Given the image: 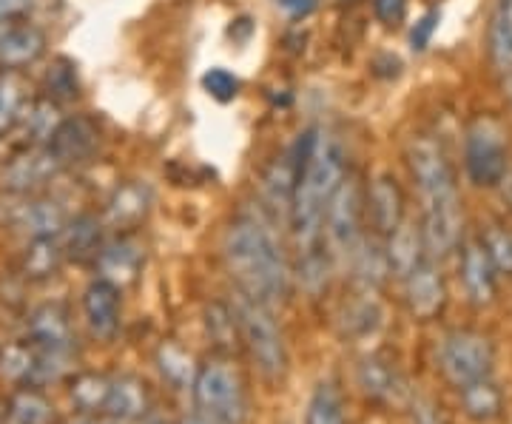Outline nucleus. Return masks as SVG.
Listing matches in <instances>:
<instances>
[{
	"mask_svg": "<svg viewBox=\"0 0 512 424\" xmlns=\"http://www.w3.org/2000/svg\"><path fill=\"white\" fill-rule=\"evenodd\" d=\"M490 66L501 77H512V0H495L490 29H487Z\"/></svg>",
	"mask_w": 512,
	"mask_h": 424,
	"instance_id": "26",
	"label": "nucleus"
},
{
	"mask_svg": "<svg viewBox=\"0 0 512 424\" xmlns=\"http://www.w3.org/2000/svg\"><path fill=\"white\" fill-rule=\"evenodd\" d=\"M404 305L416 322H433L447 308V282L436 259H424L402 279Z\"/></svg>",
	"mask_w": 512,
	"mask_h": 424,
	"instance_id": "12",
	"label": "nucleus"
},
{
	"mask_svg": "<svg viewBox=\"0 0 512 424\" xmlns=\"http://www.w3.org/2000/svg\"><path fill=\"white\" fill-rule=\"evenodd\" d=\"M151 407H154V396L143 376H134V373L111 376L103 416L120 419V422H140Z\"/></svg>",
	"mask_w": 512,
	"mask_h": 424,
	"instance_id": "18",
	"label": "nucleus"
},
{
	"mask_svg": "<svg viewBox=\"0 0 512 424\" xmlns=\"http://www.w3.org/2000/svg\"><path fill=\"white\" fill-rule=\"evenodd\" d=\"M37 365V348L23 339V342H9L0 345V376L18 388H26L32 382V373Z\"/></svg>",
	"mask_w": 512,
	"mask_h": 424,
	"instance_id": "33",
	"label": "nucleus"
},
{
	"mask_svg": "<svg viewBox=\"0 0 512 424\" xmlns=\"http://www.w3.org/2000/svg\"><path fill=\"white\" fill-rule=\"evenodd\" d=\"M63 254L72 262H94L106 245V222L97 214H80L60 231Z\"/></svg>",
	"mask_w": 512,
	"mask_h": 424,
	"instance_id": "20",
	"label": "nucleus"
},
{
	"mask_svg": "<svg viewBox=\"0 0 512 424\" xmlns=\"http://www.w3.org/2000/svg\"><path fill=\"white\" fill-rule=\"evenodd\" d=\"M365 217V185L356 174H350L330 197L325 214V248L333 262H348L353 248L367 234Z\"/></svg>",
	"mask_w": 512,
	"mask_h": 424,
	"instance_id": "7",
	"label": "nucleus"
},
{
	"mask_svg": "<svg viewBox=\"0 0 512 424\" xmlns=\"http://www.w3.org/2000/svg\"><path fill=\"white\" fill-rule=\"evenodd\" d=\"M231 305L239 319L242 351L251 356V362L262 373L265 382H271V385L282 382L288 373V345H285L282 328L276 325L274 308L259 299L239 294V291Z\"/></svg>",
	"mask_w": 512,
	"mask_h": 424,
	"instance_id": "5",
	"label": "nucleus"
},
{
	"mask_svg": "<svg viewBox=\"0 0 512 424\" xmlns=\"http://www.w3.org/2000/svg\"><path fill=\"white\" fill-rule=\"evenodd\" d=\"M46 46V32L35 23L20 20L6 26L0 32V72H26L46 55Z\"/></svg>",
	"mask_w": 512,
	"mask_h": 424,
	"instance_id": "16",
	"label": "nucleus"
},
{
	"mask_svg": "<svg viewBox=\"0 0 512 424\" xmlns=\"http://www.w3.org/2000/svg\"><path fill=\"white\" fill-rule=\"evenodd\" d=\"M94 424H131V422H120V419H111V416H94Z\"/></svg>",
	"mask_w": 512,
	"mask_h": 424,
	"instance_id": "48",
	"label": "nucleus"
},
{
	"mask_svg": "<svg viewBox=\"0 0 512 424\" xmlns=\"http://www.w3.org/2000/svg\"><path fill=\"white\" fill-rule=\"evenodd\" d=\"M32 100L26 72H0V140L20 129Z\"/></svg>",
	"mask_w": 512,
	"mask_h": 424,
	"instance_id": "23",
	"label": "nucleus"
},
{
	"mask_svg": "<svg viewBox=\"0 0 512 424\" xmlns=\"http://www.w3.org/2000/svg\"><path fill=\"white\" fill-rule=\"evenodd\" d=\"M157 368L163 373L165 382L177 390L191 388L194 373H197V365H194L191 353L183 351L177 342H163L160 345V351H157Z\"/></svg>",
	"mask_w": 512,
	"mask_h": 424,
	"instance_id": "35",
	"label": "nucleus"
},
{
	"mask_svg": "<svg viewBox=\"0 0 512 424\" xmlns=\"http://www.w3.org/2000/svg\"><path fill=\"white\" fill-rule=\"evenodd\" d=\"M296 185H293L291 225L293 242L299 254L325 248V214L330 197L348 177V154L333 131L313 126L302 131L296 146Z\"/></svg>",
	"mask_w": 512,
	"mask_h": 424,
	"instance_id": "1",
	"label": "nucleus"
},
{
	"mask_svg": "<svg viewBox=\"0 0 512 424\" xmlns=\"http://www.w3.org/2000/svg\"><path fill=\"white\" fill-rule=\"evenodd\" d=\"M495 345L487 333L473 328H456L444 333L439 345V368L444 379L456 388H464L476 379L493 373Z\"/></svg>",
	"mask_w": 512,
	"mask_h": 424,
	"instance_id": "8",
	"label": "nucleus"
},
{
	"mask_svg": "<svg viewBox=\"0 0 512 424\" xmlns=\"http://www.w3.org/2000/svg\"><path fill=\"white\" fill-rule=\"evenodd\" d=\"M40 0H0V20L3 23H20L29 20Z\"/></svg>",
	"mask_w": 512,
	"mask_h": 424,
	"instance_id": "43",
	"label": "nucleus"
},
{
	"mask_svg": "<svg viewBox=\"0 0 512 424\" xmlns=\"http://www.w3.org/2000/svg\"><path fill=\"white\" fill-rule=\"evenodd\" d=\"M60 424H94V419L92 416H80V413H77L74 419H69V422H60Z\"/></svg>",
	"mask_w": 512,
	"mask_h": 424,
	"instance_id": "47",
	"label": "nucleus"
},
{
	"mask_svg": "<svg viewBox=\"0 0 512 424\" xmlns=\"http://www.w3.org/2000/svg\"><path fill=\"white\" fill-rule=\"evenodd\" d=\"M197 419L205 424H245L248 419V388L234 359L214 353L197 365L191 382Z\"/></svg>",
	"mask_w": 512,
	"mask_h": 424,
	"instance_id": "4",
	"label": "nucleus"
},
{
	"mask_svg": "<svg viewBox=\"0 0 512 424\" xmlns=\"http://www.w3.org/2000/svg\"><path fill=\"white\" fill-rule=\"evenodd\" d=\"M63 262H66V254H63L60 237H37V240H29L20 257V274L29 282H43V279L55 277Z\"/></svg>",
	"mask_w": 512,
	"mask_h": 424,
	"instance_id": "29",
	"label": "nucleus"
},
{
	"mask_svg": "<svg viewBox=\"0 0 512 424\" xmlns=\"http://www.w3.org/2000/svg\"><path fill=\"white\" fill-rule=\"evenodd\" d=\"M222 262L239 294L282 305L293 288V268L274 228L254 214H239L222 234Z\"/></svg>",
	"mask_w": 512,
	"mask_h": 424,
	"instance_id": "3",
	"label": "nucleus"
},
{
	"mask_svg": "<svg viewBox=\"0 0 512 424\" xmlns=\"http://www.w3.org/2000/svg\"><path fill=\"white\" fill-rule=\"evenodd\" d=\"M359 388L365 390L367 399H373L379 405H393V402H399V396L404 393V382L399 370L393 368L390 362L373 356V359H365L359 365Z\"/></svg>",
	"mask_w": 512,
	"mask_h": 424,
	"instance_id": "27",
	"label": "nucleus"
},
{
	"mask_svg": "<svg viewBox=\"0 0 512 424\" xmlns=\"http://www.w3.org/2000/svg\"><path fill=\"white\" fill-rule=\"evenodd\" d=\"M111 376L103 373H77L69 382V399H72L74 410L80 416H103L106 410V399H109Z\"/></svg>",
	"mask_w": 512,
	"mask_h": 424,
	"instance_id": "31",
	"label": "nucleus"
},
{
	"mask_svg": "<svg viewBox=\"0 0 512 424\" xmlns=\"http://www.w3.org/2000/svg\"><path fill=\"white\" fill-rule=\"evenodd\" d=\"M410 424H447V419L433 399L416 396L410 399Z\"/></svg>",
	"mask_w": 512,
	"mask_h": 424,
	"instance_id": "42",
	"label": "nucleus"
},
{
	"mask_svg": "<svg viewBox=\"0 0 512 424\" xmlns=\"http://www.w3.org/2000/svg\"><path fill=\"white\" fill-rule=\"evenodd\" d=\"M407 6H410V0H373V15L382 26L396 29L407 18Z\"/></svg>",
	"mask_w": 512,
	"mask_h": 424,
	"instance_id": "40",
	"label": "nucleus"
},
{
	"mask_svg": "<svg viewBox=\"0 0 512 424\" xmlns=\"http://www.w3.org/2000/svg\"><path fill=\"white\" fill-rule=\"evenodd\" d=\"M3 424H55V405L40 388H20L9 399Z\"/></svg>",
	"mask_w": 512,
	"mask_h": 424,
	"instance_id": "32",
	"label": "nucleus"
},
{
	"mask_svg": "<svg viewBox=\"0 0 512 424\" xmlns=\"http://www.w3.org/2000/svg\"><path fill=\"white\" fill-rule=\"evenodd\" d=\"M0 220L12 231L23 234L26 240H37V237H60V231L69 222V214L63 205L57 200H49V197L9 194V205H3Z\"/></svg>",
	"mask_w": 512,
	"mask_h": 424,
	"instance_id": "10",
	"label": "nucleus"
},
{
	"mask_svg": "<svg viewBox=\"0 0 512 424\" xmlns=\"http://www.w3.org/2000/svg\"><path fill=\"white\" fill-rule=\"evenodd\" d=\"M407 168L421 203V237L430 259H447L464 242V208L453 160L433 134H416L407 143Z\"/></svg>",
	"mask_w": 512,
	"mask_h": 424,
	"instance_id": "2",
	"label": "nucleus"
},
{
	"mask_svg": "<svg viewBox=\"0 0 512 424\" xmlns=\"http://www.w3.org/2000/svg\"><path fill=\"white\" fill-rule=\"evenodd\" d=\"M478 240L484 242L487 254L493 259L498 277H512V228L507 225H487Z\"/></svg>",
	"mask_w": 512,
	"mask_h": 424,
	"instance_id": "37",
	"label": "nucleus"
},
{
	"mask_svg": "<svg viewBox=\"0 0 512 424\" xmlns=\"http://www.w3.org/2000/svg\"><path fill=\"white\" fill-rule=\"evenodd\" d=\"M384 248H387V262H390V271L393 277L404 279L410 271H416L424 259H430L427 254V245H424V237H421V225L413 220H404L387 240H384Z\"/></svg>",
	"mask_w": 512,
	"mask_h": 424,
	"instance_id": "22",
	"label": "nucleus"
},
{
	"mask_svg": "<svg viewBox=\"0 0 512 424\" xmlns=\"http://www.w3.org/2000/svg\"><path fill=\"white\" fill-rule=\"evenodd\" d=\"M43 97H49L57 106L72 103L80 97V80H77V69H74L72 60L57 57L52 63V69L46 72V94Z\"/></svg>",
	"mask_w": 512,
	"mask_h": 424,
	"instance_id": "36",
	"label": "nucleus"
},
{
	"mask_svg": "<svg viewBox=\"0 0 512 424\" xmlns=\"http://www.w3.org/2000/svg\"><path fill=\"white\" fill-rule=\"evenodd\" d=\"M205 331H208V339L214 342V353L234 359L242 351L239 319L231 302H211L205 308Z\"/></svg>",
	"mask_w": 512,
	"mask_h": 424,
	"instance_id": "28",
	"label": "nucleus"
},
{
	"mask_svg": "<svg viewBox=\"0 0 512 424\" xmlns=\"http://www.w3.org/2000/svg\"><path fill=\"white\" fill-rule=\"evenodd\" d=\"M498 188L504 191V200H507L512 208V166H510V171H507V177H504V183L498 185Z\"/></svg>",
	"mask_w": 512,
	"mask_h": 424,
	"instance_id": "46",
	"label": "nucleus"
},
{
	"mask_svg": "<svg viewBox=\"0 0 512 424\" xmlns=\"http://www.w3.org/2000/svg\"><path fill=\"white\" fill-rule=\"evenodd\" d=\"M63 168L52 160L46 146H23L0 171V185L9 194H37L49 185Z\"/></svg>",
	"mask_w": 512,
	"mask_h": 424,
	"instance_id": "13",
	"label": "nucleus"
},
{
	"mask_svg": "<svg viewBox=\"0 0 512 424\" xmlns=\"http://www.w3.org/2000/svg\"><path fill=\"white\" fill-rule=\"evenodd\" d=\"M458 402L467 419L478 424L495 422L504 413V390L495 385L490 376L476 379L464 388H458Z\"/></svg>",
	"mask_w": 512,
	"mask_h": 424,
	"instance_id": "25",
	"label": "nucleus"
},
{
	"mask_svg": "<svg viewBox=\"0 0 512 424\" xmlns=\"http://www.w3.org/2000/svg\"><path fill=\"white\" fill-rule=\"evenodd\" d=\"M305 424H348L345 413V396L333 382L316 385L311 393V402L305 410Z\"/></svg>",
	"mask_w": 512,
	"mask_h": 424,
	"instance_id": "34",
	"label": "nucleus"
},
{
	"mask_svg": "<svg viewBox=\"0 0 512 424\" xmlns=\"http://www.w3.org/2000/svg\"><path fill=\"white\" fill-rule=\"evenodd\" d=\"M510 171V143L507 131L495 120L481 114L470 123L464 137V174L476 188H498Z\"/></svg>",
	"mask_w": 512,
	"mask_h": 424,
	"instance_id": "6",
	"label": "nucleus"
},
{
	"mask_svg": "<svg viewBox=\"0 0 512 424\" xmlns=\"http://www.w3.org/2000/svg\"><path fill=\"white\" fill-rule=\"evenodd\" d=\"M439 20V9H430L427 15H421V18L416 20V26L410 29V49H413V52H424V49L430 46V40H433L436 29H439Z\"/></svg>",
	"mask_w": 512,
	"mask_h": 424,
	"instance_id": "39",
	"label": "nucleus"
},
{
	"mask_svg": "<svg viewBox=\"0 0 512 424\" xmlns=\"http://www.w3.org/2000/svg\"><path fill=\"white\" fill-rule=\"evenodd\" d=\"M148 208H151V191L146 185L126 183L111 194L103 222L120 234H131L140 222L146 220Z\"/></svg>",
	"mask_w": 512,
	"mask_h": 424,
	"instance_id": "21",
	"label": "nucleus"
},
{
	"mask_svg": "<svg viewBox=\"0 0 512 424\" xmlns=\"http://www.w3.org/2000/svg\"><path fill=\"white\" fill-rule=\"evenodd\" d=\"M180 424H205V422H202V419H197V416H194V419H185V422H180Z\"/></svg>",
	"mask_w": 512,
	"mask_h": 424,
	"instance_id": "49",
	"label": "nucleus"
},
{
	"mask_svg": "<svg viewBox=\"0 0 512 424\" xmlns=\"http://www.w3.org/2000/svg\"><path fill=\"white\" fill-rule=\"evenodd\" d=\"M458 254H461L458 274H461V285H464L470 305H476V308L493 305L495 294H498V271H495L484 242L478 237H470L458 245Z\"/></svg>",
	"mask_w": 512,
	"mask_h": 424,
	"instance_id": "14",
	"label": "nucleus"
},
{
	"mask_svg": "<svg viewBox=\"0 0 512 424\" xmlns=\"http://www.w3.org/2000/svg\"><path fill=\"white\" fill-rule=\"evenodd\" d=\"M365 217L367 231L387 240L407 220V197L396 174L382 171L365 185Z\"/></svg>",
	"mask_w": 512,
	"mask_h": 424,
	"instance_id": "11",
	"label": "nucleus"
},
{
	"mask_svg": "<svg viewBox=\"0 0 512 424\" xmlns=\"http://www.w3.org/2000/svg\"><path fill=\"white\" fill-rule=\"evenodd\" d=\"M26 339L37 345V348H72L74 333L69 314L63 305H43L37 308L35 314L29 316V325H26Z\"/></svg>",
	"mask_w": 512,
	"mask_h": 424,
	"instance_id": "24",
	"label": "nucleus"
},
{
	"mask_svg": "<svg viewBox=\"0 0 512 424\" xmlns=\"http://www.w3.org/2000/svg\"><path fill=\"white\" fill-rule=\"evenodd\" d=\"M293 185H296V154L291 148L288 154H282L279 160H274L262 171V191H265L268 208L282 211L288 217L291 214Z\"/></svg>",
	"mask_w": 512,
	"mask_h": 424,
	"instance_id": "30",
	"label": "nucleus"
},
{
	"mask_svg": "<svg viewBox=\"0 0 512 424\" xmlns=\"http://www.w3.org/2000/svg\"><path fill=\"white\" fill-rule=\"evenodd\" d=\"M376 322H379V311L373 308V302H359V305H353L345 316V325H348L353 333H367L376 328Z\"/></svg>",
	"mask_w": 512,
	"mask_h": 424,
	"instance_id": "41",
	"label": "nucleus"
},
{
	"mask_svg": "<svg viewBox=\"0 0 512 424\" xmlns=\"http://www.w3.org/2000/svg\"><path fill=\"white\" fill-rule=\"evenodd\" d=\"M345 265L350 268L353 282H356L365 294H373V291L384 288V282L393 277L390 262H387L384 240L382 237H376L373 231H367L365 237L359 240V245L353 248V254H350Z\"/></svg>",
	"mask_w": 512,
	"mask_h": 424,
	"instance_id": "19",
	"label": "nucleus"
},
{
	"mask_svg": "<svg viewBox=\"0 0 512 424\" xmlns=\"http://www.w3.org/2000/svg\"><path fill=\"white\" fill-rule=\"evenodd\" d=\"M100 146H103V131L89 114L63 117L57 123V129L52 131V137L46 140V151L52 154V160L63 171L92 163L94 157L100 154Z\"/></svg>",
	"mask_w": 512,
	"mask_h": 424,
	"instance_id": "9",
	"label": "nucleus"
},
{
	"mask_svg": "<svg viewBox=\"0 0 512 424\" xmlns=\"http://www.w3.org/2000/svg\"><path fill=\"white\" fill-rule=\"evenodd\" d=\"M140 424H174V422H171L168 416H163L160 410H154V407H151L146 416L140 419Z\"/></svg>",
	"mask_w": 512,
	"mask_h": 424,
	"instance_id": "45",
	"label": "nucleus"
},
{
	"mask_svg": "<svg viewBox=\"0 0 512 424\" xmlns=\"http://www.w3.org/2000/svg\"><path fill=\"white\" fill-rule=\"evenodd\" d=\"M83 316L94 339L111 342L123 322V288H117L109 279H94L83 294Z\"/></svg>",
	"mask_w": 512,
	"mask_h": 424,
	"instance_id": "15",
	"label": "nucleus"
},
{
	"mask_svg": "<svg viewBox=\"0 0 512 424\" xmlns=\"http://www.w3.org/2000/svg\"><path fill=\"white\" fill-rule=\"evenodd\" d=\"M202 89L211 94L217 103H231L242 92V80L234 72H228L222 66H214V69H208V72L202 74Z\"/></svg>",
	"mask_w": 512,
	"mask_h": 424,
	"instance_id": "38",
	"label": "nucleus"
},
{
	"mask_svg": "<svg viewBox=\"0 0 512 424\" xmlns=\"http://www.w3.org/2000/svg\"><path fill=\"white\" fill-rule=\"evenodd\" d=\"M279 9H285L291 18H308L316 9V0H276Z\"/></svg>",
	"mask_w": 512,
	"mask_h": 424,
	"instance_id": "44",
	"label": "nucleus"
},
{
	"mask_svg": "<svg viewBox=\"0 0 512 424\" xmlns=\"http://www.w3.org/2000/svg\"><path fill=\"white\" fill-rule=\"evenodd\" d=\"M143 259H146V248L134 240L131 234H120L117 240L103 245L100 257L94 259V265H97L100 279H109L117 288H126L140 274Z\"/></svg>",
	"mask_w": 512,
	"mask_h": 424,
	"instance_id": "17",
	"label": "nucleus"
}]
</instances>
